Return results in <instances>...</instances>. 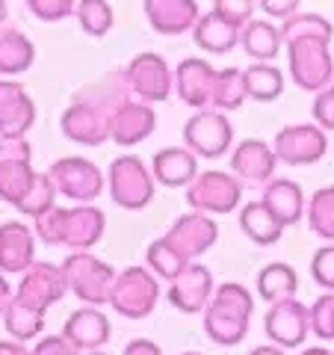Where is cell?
Masks as SVG:
<instances>
[{
    "instance_id": "8",
    "label": "cell",
    "mask_w": 334,
    "mask_h": 355,
    "mask_svg": "<svg viewBox=\"0 0 334 355\" xmlns=\"http://www.w3.org/2000/svg\"><path fill=\"white\" fill-rule=\"evenodd\" d=\"M243 202V184L231 172L207 169L198 172L195 181L186 187V205L189 210H202L210 216L234 214Z\"/></svg>"
},
{
    "instance_id": "19",
    "label": "cell",
    "mask_w": 334,
    "mask_h": 355,
    "mask_svg": "<svg viewBox=\"0 0 334 355\" xmlns=\"http://www.w3.org/2000/svg\"><path fill=\"white\" fill-rule=\"evenodd\" d=\"M36 125V101L21 83L0 77V137H27Z\"/></svg>"
},
{
    "instance_id": "25",
    "label": "cell",
    "mask_w": 334,
    "mask_h": 355,
    "mask_svg": "<svg viewBox=\"0 0 334 355\" xmlns=\"http://www.w3.org/2000/svg\"><path fill=\"white\" fill-rule=\"evenodd\" d=\"M107 231V216L95 205H74L69 207V222H65V249L89 252L101 243Z\"/></svg>"
},
{
    "instance_id": "41",
    "label": "cell",
    "mask_w": 334,
    "mask_h": 355,
    "mask_svg": "<svg viewBox=\"0 0 334 355\" xmlns=\"http://www.w3.org/2000/svg\"><path fill=\"white\" fill-rule=\"evenodd\" d=\"M310 335L319 340H334V293H322L310 305Z\"/></svg>"
},
{
    "instance_id": "40",
    "label": "cell",
    "mask_w": 334,
    "mask_h": 355,
    "mask_svg": "<svg viewBox=\"0 0 334 355\" xmlns=\"http://www.w3.org/2000/svg\"><path fill=\"white\" fill-rule=\"evenodd\" d=\"M65 222H69V207L53 205L51 210H44L42 216L33 219L36 240L48 243V246H65Z\"/></svg>"
},
{
    "instance_id": "17",
    "label": "cell",
    "mask_w": 334,
    "mask_h": 355,
    "mask_svg": "<svg viewBox=\"0 0 334 355\" xmlns=\"http://www.w3.org/2000/svg\"><path fill=\"white\" fill-rule=\"evenodd\" d=\"M157 128V113L146 101H128L109 113V139L121 148H133L146 142Z\"/></svg>"
},
{
    "instance_id": "24",
    "label": "cell",
    "mask_w": 334,
    "mask_h": 355,
    "mask_svg": "<svg viewBox=\"0 0 334 355\" xmlns=\"http://www.w3.org/2000/svg\"><path fill=\"white\" fill-rule=\"evenodd\" d=\"M151 175L160 187H169V190H186L198 175V157L186 146L160 148L151 160Z\"/></svg>"
},
{
    "instance_id": "7",
    "label": "cell",
    "mask_w": 334,
    "mask_h": 355,
    "mask_svg": "<svg viewBox=\"0 0 334 355\" xmlns=\"http://www.w3.org/2000/svg\"><path fill=\"white\" fill-rule=\"evenodd\" d=\"M36 175L27 137H0V202L18 207L36 184Z\"/></svg>"
},
{
    "instance_id": "6",
    "label": "cell",
    "mask_w": 334,
    "mask_h": 355,
    "mask_svg": "<svg viewBox=\"0 0 334 355\" xmlns=\"http://www.w3.org/2000/svg\"><path fill=\"white\" fill-rule=\"evenodd\" d=\"M184 146L204 160H219L234 148V125L222 110H195L184 121Z\"/></svg>"
},
{
    "instance_id": "53",
    "label": "cell",
    "mask_w": 334,
    "mask_h": 355,
    "mask_svg": "<svg viewBox=\"0 0 334 355\" xmlns=\"http://www.w3.org/2000/svg\"><path fill=\"white\" fill-rule=\"evenodd\" d=\"M6 15H9V6H6V0H0V30L6 27Z\"/></svg>"
},
{
    "instance_id": "29",
    "label": "cell",
    "mask_w": 334,
    "mask_h": 355,
    "mask_svg": "<svg viewBox=\"0 0 334 355\" xmlns=\"http://www.w3.org/2000/svg\"><path fill=\"white\" fill-rule=\"evenodd\" d=\"M240 48L246 51L254 62H272L278 53H281V48H284L281 27H278L275 21H270V18L249 21V24L243 27Z\"/></svg>"
},
{
    "instance_id": "47",
    "label": "cell",
    "mask_w": 334,
    "mask_h": 355,
    "mask_svg": "<svg viewBox=\"0 0 334 355\" xmlns=\"http://www.w3.org/2000/svg\"><path fill=\"white\" fill-rule=\"evenodd\" d=\"M261 12H266L270 21H287L299 12V6H302V0H258Z\"/></svg>"
},
{
    "instance_id": "11",
    "label": "cell",
    "mask_w": 334,
    "mask_h": 355,
    "mask_svg": "<svg viewBox=\"0 0 334 355\" xmlns=\"http://www.w3.org/2000/svg\"><path fill=\"white\" fill-rule=\"evenodd\" d=\"M275 157L284 166H314L326 157L328 151V133L317 121L305 125H287L275 133Z\"/></svg>"
},
{
    "instance_id": "27",
    "label": "cell",
    "mask_w": 334,
    "mask_h": 355,
    "mask_svg": "<svg viewBox=\"0 0 334 355\" xmlns=\"http://www.w3.org/2000/svg\"><path fill=\"white\" fill-rule=\"evenodd\" d=\"M240 39H243V27L231 24V21L222 18L219 12H204L198 18V24L193 27V42L204 53H213V57L234 51L240 44Z\"/></svg>"
},
{
    "instance_id": "21",
    "label": "cell",
    "mask_w": 334,
    "mask_h": 355,
    "mask_svg": "<svg viewBox=\"0 0 334 355\" xmlns=\"http://www.w3.org/2000/svg\"><path fill=\"white\" fill-rule=\"evenodd\" d=\"M62 335L69 338L77 349H86V352H95L101 349L104 343L109 340V335H113V326H109V320L101 308L95 305H83L71 311L69 317H65L62 323Z\"/></svg>"
},
{
    "instance_id": "10",
    "label": "cell",
    "mask_w": 334,
    "mask_h": 355,
    "mask_svg": "<svg viewBox=\"0 0 334 355\" xmlns=\"http://www.w3.org/2000/svg\"><path fill=\"white\" fill-rule=\"evenodd\" d=\"M128 83H130V92L146 104H163L169 101L172 89H175V71L169 69L160 53L154 51H142L137 53L130 62H128Z\"/></svg>"
},
{
    "instance_id": "51",
    "label": "cell",
    "mask_w": 334,
    "mask_h": 355,
    "mask_svg": "<svg viewBox=\"0 0 334 355\" xmlns=\"http://www.w3.org/2000/svg\"><path fill=\"white\" fill-rule=\"evenodd\" d=\"M249 355H287L281 347H275V343H261V347H254Z\"/></svg>"
},
{
    "instance_id": "42",
    "label": "cell",
    "mask_w": 334,
    "mask_h": 355,
    "mask_svg": "<svg viewBox=\"0 0 334 355\" xmlns=\"http://www.w3.org/2000/svg\"><path fill=\"white\" fill-rule=\"evenodd\" d=\"M27 9L44 24H57L77 12V0H27Z\"/></svg>"
},
{
    "instance_id": "48",
    "label": "cell",
    "mask_w": 334,
    "mask_h": 355,
    "mask_svg": "<svg viewBox=\"0 0 334 355\" xmlns=\"http://www.w3.org/2000/svg\"><path fill=\"white\" fill-rule=\"evenodd\" d=\"M121 355H163V349L148 338H133L128 347L121 349Z\"/></svg>"
},
{
    "instance_id": "37",
    "label": "cell",
    "mask_w": 334,
    "mask_h": 355,
    "mask_svg": "<svg viewBox=\"0 0 334 355\" xmlns=\"http://www.w3.org/2000/svg\"><path fill=\"white\" fill-rule=\"evenodd\" d=\"M74 18L80 24V30L92 39H104L116 24V12L109 0H77Z\"/></svg>"
},
{
    "instance_id": "1",
    "label": "cell",
    "mask_w": 334,
    "mask_h": 355,
    "mask_svg": "<svg viewBox=\"0 0 334 355\" xmlns=\"http://www.w3.org/2000/svg\"><path fill=\"white\" fill-rule=\"evenodd\" d=\"M281 36L287 44V69L290 80L302 92H322L334 83L331 39L334 24L317 12H296L281 21Z\"/></svg>"
},
{
    "instance_id": "38",
    "label": "cell",
    "mask_w": 334,
    "mask_h": 355,
    "mask_svg": "<svg viewBox=\"0 0 334 355\" xmlns=\"http://www.w3.org/2000/svg\"><path fill=\"white\" fill-rule=\"evenodd\" d=\"M308 225L317 237L334 243V187H319L308 202Z\"/></svg>"
},
{
    "instance_id": "45",
    "label": "cell",
    "mask_w": 334,
    "mask_h": 355,
    "mask_svg": "<svg viewBox=\"0 0 334 355\" xmlns=\"http://www.w3.org/2000/svg\"><path fill=\"white\" fill-rule=\"evenodd\" d=\"M314 121L322 130H334V83L314 98Z\"/></svg>"
},
{
    "instance_id": "49",
    "label": "cell",
    "mask_w": 334,
    "mask_h": 355,
    "mask_svg": "<svg viewBox=\"0 0 334 355\" xmlns=\"http://www.w3.org/2000/svg\"><path fill=\"white\" fill-rule=\"evenodd\" d=\"M0 355H33V349L21 340H0Z\"/></svg>"
},
{
    "instance_id": "46",
    "label": "cell",
    "mask_w": 334,
    "mask_h": 355,
    "mask_svg": "<svg viewBox=\"0 0 334 355\" xmlns=\"http://www.w3.org/2000/svg\"><path fill=\"white\" fill-rule=\"evenodd\" d=\"M33 355H80V349L65 335H42L33 347Z\"/></svg>"
},
{
    "instance_id": "26",
    "label": "cell",
    "mask_w": 334,
    "mask_h": 355,
    "mask_svg": "<svg viewBox=\"0 0 334 355\" xmlns=\"http://www.w3.org/2000/svg\"><path fill=\"white\" fill-rule=\"evenodd\" d=\"M261 198L284 228L302 222V216H305V190L296 181H290V178H272V181L263 187Z\"/></svg>"
},
{
    "instance_id": "18",
    "label": "cell",
    "mask_w": 334,
    "mask_h": 355,
    "mask_svg": "<svg viewBox=\"0 0 334 355\" xmlns=\"http://www.w3.org/2000/svg\"><path fill=\"white\" fill-rule=\"evenodd\" d=\"M275 169H278V157L270 142L249 137L231 148V172L243 178V181L266 187L275 178Z\"/></svg>"
},
{
    "instance_id": "28",
    "label": "cell",
    "mask_w": 334,
    "mask_h": 355,
    "mask_svg": "<svg viewBox=\"0 0 334 355\" xmlns=\"http://www.w3.org/2000/svg\"><path fill=\"white\" fill-rule=\"evenodd\" d=\"M130 83H128V74L125 71H109L104 77H98V80L86 83L83 89H77L71 101H86L92 107H101L107 113H113L118 110L121 104L130 101Z\"/></svg>"
},
{
    "instance_id": "14",
    "label": "cell",
    "mask_w": 334,
    "mask_h": 355,
    "mask_svg": "<svg viewBox=\"0 0 334 355\" xmlns=\"http://www.w3.org/2000/svg\"><path fill=\"white\" fill-rule=\"evenodd\" d=\"M65 293H69V284H65L62 266L48 263V261H36L27 272H21V284L15 291V299L48 314V308L57 305Z\"/></svg>"
},
{
    "instance_id": "30",
    "label": "cell",
    "mask_w": 334,
    "mask_h": 355,
    "mask_svg": "<svg viewBox=\"0 0 334 355\" xmlns=\"http://www.w3.org/2000/svg\"><path fill=\"white\" fill-rule=\"evenodd\" d=\"M36 62V44L15 27L0 30V77H15L33 69Z\"/></svg>"
},
{
    "instance_id": "4",
    "label": "cell",
    "mask_w": 334,
    "mask_h": 355,
    "mask_svg": "<svg viewBox=\"0 0 334 355\" xmlns=\"http://www.w3.org/2000/svg\"><path fill=\"white\" fill-rule=\"evenodd\" d=\"M107 187H109V198L121 210H146L154 202V193H157L151 166H146L133 154H118L109 163Z\"/></svg>"
},
{
    "instance_id": "35",
    "label": "cell",
    "mask_w": 334,
    "mask_h": 355,
    "mask_svg": "<svg viewBox=\"0 0 334 355\" xmlns=\"http://www.w3.org/2000/svg\"><path fill=\"white\" fill-rule=\"evenodd\" d=\"M3 326H6L12 340H21V343L39 340L42 331H44V311L30 308L12 296V302H9L6 314H3Z\"/></svg>"
},
{
    "instance_id": "3",
    "label": "cell",
    "mask_w": 334,
    "mask_h": 355,
    "mask_svg": "<svg viewBox=\"0 0 334 355\" xmlns=\"http://www.w3.org/2000/svg\"><path fill=\"white\" fill-rule=\"evenodd\" d=\"M60 266L71 296H77L83 305H109V293H113L118 272L107 261H101L92 252H71Z\"/></svg>"
},
{
    "instance_id": "31",
    "label": "cell",
    "mask_w": 334,
    "mask_h": 355,
    "mask_svg": "<svg viewBox=\"0 0 334 355\" xmlns=\"http://www.w3.org/2000/svg\"><path fill=\"white\" fill-rule=\"evenodd\" d=\"M240 228H243V234L252 243H258V246H275L284 234V225L278 222L272 210L263 205V198L261 202H246L240 207Z\"/></svg>"
},
{
    "instance_id": "16",
    "label": "cell",
    "mask_w": 334,
    "mask_h": 355,
    "mask_svg": "<svg viewBox=\"0 0 334 355\" xmlns=\"http://www.w3.org/2000/svg\"><path fill=\"white\" fill-rule=\"evenodd\" d=\"M213 272L210 266L193 261L186 270L169 282V291H166V302L172 308L184 311V314H204L207 302L213 299Z\"/></svg>"
},
{
    "instance_id": "44",
    "label": "cell",
    "mask_w": 334,
    "mask_h": 355,
    "mask_svg": "<svg viewBox=\"0 0 334 355\" xmlns=\"http://www.w3.org/2000/svg\"><path fill=\"white\" fill-rule=\"evenodd\" d=\"M254 6H258V0H213V12L237 27H246L249 21H254Z\"/></svg>"
},
{
    "instance_id": "43",
    "label": "cell",
    "mask_w": 334,
    "mask_h": 355,
    "mask_svg": "<svg viewBox=\"0 0 334 355\" xmlns=\"http://www.w3.org/2000/svg\"><path fill=\"white\" fill-rule=\"evenodd\" d=\"M310 279L322 291L334 293V243H326L322 249L314 252V258H310Z\"/></svg>"
},
{
    "instance_id": "52",
    "label": "cell",
    "mask_w": 334,
    "mask_h": 355,
    "mask_svg": "<svg viewBox=\"0 0 334 355\" xmlns=\"http://www.w3.org/2000/svg\"><path fill=\"white\" fill-rule=\"evenodd\" d=\"M299 355H334V352L326 349V347H308V349H302Z\"/></svg>"
},
{
    "instance_id": "5",
    "label": "cell",
    "mask_w": 334,
    "mask_h": 355,
    "mask_svg": "<svg viewBox=\"0 0 334 355\" xmlns=\"http://www.w3.org/2000/svg\"><path fill=\"white\" fill-rule=\"evenodd\" d=\"M160 302V279L148 266H128L116 275L109 308L125 320H146Z\"/></svg>"
},
{
    "instance_id": "54",
    "label": "cell",
    "mask_w": 334,
    "mask_h": 355,
    "mask_svg": "<svg viewBox=\"0 0 334 355\" xmlns=\"http://www.w3.org/2000/svg\"><path fill=\"white\" fill-rule=\"evenodd\" d=\"M89 355H109V352H104V349H95V352H89Z\"/></svg>"
},
{
    "instance_id": "34",
    "label": "cell",
    "mask_w": 334,
    "mask_h": 355,
    "mask_svg": "<svg viewBox=\"0 0 334 355\" xmlns=\"http://www.w3.org/2000/svg\"><path fill=\"white\" fill-rule=\"evenodd\" d=\"M249 92L243 69H219L213 80V95H210V107L222 110V113H234V110H243Z\"/></svg>"
},
{
    "instance_id": "23",
    "label": "cell",
    "mask_w": 334,
    "mask_h": 355,
    "mask_svg": "<svg viewBox=\"0 0 334 355\" xmlns=\"http://www.w3.org/2000/svg\"><path fill=\"white\" fill-rule=\"evenodd\" d=\"M36 263V231L24 222L0 225V272H27Z\"/></svg>"
},
{
    "instance_id": "55",
    "label": "cell",
    "mask_w": 334,
    "mask_h": 355,
    "mask_svg": "<svg viewBox=\"0 0 334 355\" xmlns=\"http://www.w3.org/2000/svg\"><path fill=\"white\" fill-rule=\"evenodd\" d=\"M181 355H202V352H181Z\"/></svg>"
},
{
    "instance_id": "9",
    "label": "cell",
    "mask_w": 334,
    "mask_h": 355,
    "mask_svg": "<svg viewBox=\"0 0 334 355\" xmlns=\"http://www.w3.org/2000/svg\"><path fill=\"white\" fill-rule=\"evenodd\" d=\"M48 172L53 178V184H57V193L62 198H69V202L92 205L107 187L104 172L86 157H60L51 163Z\"/></svg>"
},
{
    "instance_id": "33",
    "label": "cell",
    "mask_w": 334,
    "mask_h": 355,
    "mask_svg": "<svg viewBox=\"0 0 334 355\" xmlns=\"http://www.w3.org/2000/svg\"><path fill=\"white\" fill-rule=\"evenodd\" d=\"M299 291V275L290 263L284 261H272L266 263L258 272V296L263 302H281V299H290Z\"/></svg>"
},
{
    "instance_id": "50",
    "label": "cell",
    "mask_w": 334,
    "mask_h": 355,
    "mask_svg": "<svg viewBox=\"0 0 334 355\" xmlns=\"http://www.w3.org/2000/svg\"><path fill=\"white\" fill-rule=\"evenodd\" d=\"M12 287H9V282H6V275H0V317L6 314V308H9V302H12Z\"/></svg>"
},
{
    "instance_id": "39",
    "label": "cell",
    "mask_w": 334,
    "mask_h": 355,
    "mask_svg": "<svg viewBox=\"0 0 334 355\" xmlns=\"http://www.w3.org/2000/svg\"><path fill=\"white\" fill-rule=\"evenodd\" d=\"M57 184H53V178H51V172H39L36 175V184L30 187V193L21 198V205L15 207V210H21L24 216H30V219H36V216H42L44 210H51L53 205H57Z\"/></svg>"
},
{
    "instance_id": "2",
    "label": "cell",
    "mask_w": 334,
    "mask_h": 355,
    "mask_svg": "<svg viewBox=\"0 0 334 355\" xmlns=\"http://www.w3.org/2000/svg\"><path fill=\"white\" fill-rule=\"evenodd\" d=\"M254 314V296L237 282H225L213 291L204 308V335L219 347H237L246 340Z\"/></svg>"
},
{
    "instance_id": "36",
    "label": "cell",
    "mask_w": 334,
    "mask_h": 355,
    "mask_svg": "<svg viewBox=\"0 0 334 355\" xmlns=\"http://www.w3.org/2000/svg\"><path fill=\"white\" fill-rule=\"evenodd\" d=\"M146 266H148L154 275H157L160 282H172V279H177V275L186 270L189 261L166 237H157L146 249Z\"/></svg>"
},
{
    "instance_id": "22",
    "label": "cell",
    "mask_w": 334,
    "mask_h": 355,
    "mask_svg": "<svg viewBox=\"0 0 334 355\" xmlns=\"http://www.w3.org/2000/svg\"><path fill=\"white\" fill-rule=\"evenodd\" d=\"M146 18L160 36H184L202 18L195 0H146Z\"/></svg>"
},
{
    "instance_id": "12",
    "label": "cell",
    "mask_w": 334,
    "mask_h": 355,
    "mask_svg": "<svg viewBox=\"0 0 334 355\" xmlns=\"http://www.w3.org/2000/svg\"><path fill=\"white\" fill-rule=\"evenodd\" d=\"M263 331H266V338L281 349L302 347L308 340V331H310V308L305 302H299L296 296L272 302L263 317Z\"/></svg>"
},
{
    "instance_id": "15",
    "label": "cell",
    "mask_w": 334,
    "mask_h": 355,
    "mask_svg": "<svg viewBox=\"0 0 334 355\" xmlns=\"http://www.w3.org/2000/svg\"><path fill=\"white\" fill-rule=\"evenodd\" d=\"M60 130L65 139L83 148H98L109 139V113L86 101H71L60 116Z\"/></svg>"
},
{
    "instance_id": "20",
    "label": "cell",
    "mask_w": 334,
    "mask_h": 355,
    "mask_svg": "<svg viewBox=\"0 0 334 355\" xmlns=\"http://www.w3.org/2000/svg\"><path fill=\"white\" fill-rule=\"evenodd\" d=\"M216 71L207 60L202 57H186L177 62L175 69V92L186 107L195 110H207L210 107V95H213V80Z\"/></svg>"
},
{
    "instance_id": "32",
    "label": "cell",
    "mask_w": 334,
    "mask_h": 355,
    "mask_svg": "<svg viewBox=\"0 0 334 355\" xmlns=\"http://www.w3.org/2000/svg\"><path fill=\"white\" fill-rule=\"evenodd\" d=\"M246 74V92L249 101L258 104H272L284 92V71L275 62H252L249 69H243Z\"/></svg>"
},
{
    "instance_id": "13",
    "label": "cell",
    "mask_w": 334,
    "mask_h": 355,
    "mask_svg": "<svg viewBox=\"0 0 334 355\" xmlns=\"http://www.w3.org/2000/svg\"><path fill=\"white\" fill-rule=\"evenodd\" d=\"M163 237L169 240L189 263H193V261H198L202 254H207L210 249L216 246L219 225H216V219L210 214H202V210H186V214H181L172 222V228L166 231Z\"/></svg>"
}]
</instances>
